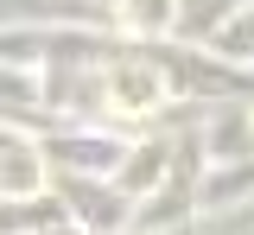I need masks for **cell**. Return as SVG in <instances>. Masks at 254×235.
<instances>
[{"instance_id":"obj_1","label":"cell","mask_w":254,"mask_h":235,"mask_svg":"<svg viewBox=\"0 0 254 235\" xmlns=\"http://www.w3.org/2000/svg\"><path fill=\"white\" fill-rule=\"evenodd\" d=\"M127 19H140V26H165V0H127Z\"/></svg>"}]
</instances>
